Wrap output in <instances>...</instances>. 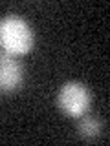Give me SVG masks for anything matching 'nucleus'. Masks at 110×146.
Here are the masks:
<instances>
[{
    "instance_id": "nucleus-4",
    "label": "nucleus",
    "mask_w": 110,
    "mask_h": 146,
    "mask_svg": "<svg viewBox=\"0 0 110 146\" xmlns=\"http://www.w3.org/2000/svg\"><path fill=\"white\" fill-rule=\"evenodd\" d=\"M101 121L97 117L94 115H88V113H85V115L79 117V122H77V131H79V135L82 139H95V137L101 135Z\"/></svg>"
},
{
    "instance_id": "nucleus-1",
    "label": "nucleus",
    "mask_w": 110,
    "mask_h": 146,
    "mask_svg": "<svg viewBox=\"0 0 110 146\" xmlns=\"http://www.w3.org/2000/svg\"><path fill=\"white\" fill-rule=\"evenodd\" d=\"M35 42L30 22L18 15H7L0 20V48L4 53L18 57L31 51Z\"/></svg>"
},
{
    "instance_id": "nucleus-2",
    "label": "nucleus",
    "mask_w": 110,
    "mask_h": 146,
    "mask_svg": "<svg viewBox=\"0 0 110 146\" xmlns=\"http://www.w3.org/2000/svg\"><path fill=\"white\" fill-rule=\"evenodd\" d=\"M92 102L90 90L85 84L75 80L64 82L57 93V106L68 117H81L88 113Z\"/></svg>"
},
{
    "instance_id": "nucleus-3",
    "label": "nucleus",
    "mask_w": 110,
    "mask_h": 146,
    "mask_svg": "<svg viewBox=\"0 0 110 146\" xmlns=\"http://www.w3.org/2000/svg\"><path fill=\"white\" fill-rule=\"evenodd\" d=\"M22 80H24L22 64L17 60V57L2 51L0 53V91L2 93L17 91L22 86Z\"/></svg>"
}]
</instances>
